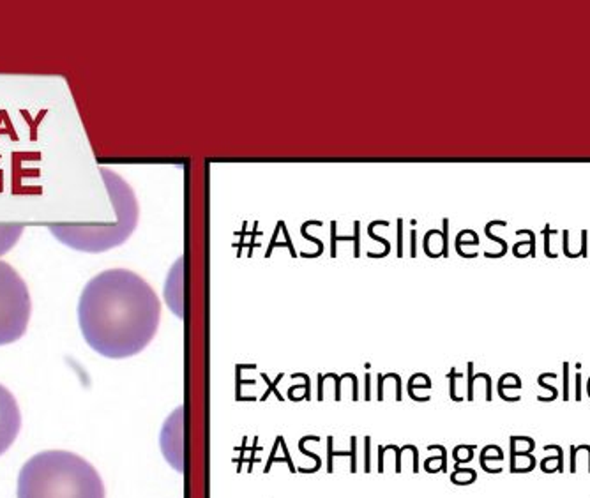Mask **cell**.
<instances>
[{"label":"cell","mask_w":590,"mask_h":498,"mask_svg":"<svg viewBox=\"0 0 590 498\" xmlns=\"http://www.w3.org/2000/svg\"><path fill=\"white\" fill-rule=\"evenodd\" d=\"M160 320L161 302L152 286L127 269H110L94 276L78 302L85 341L108 359L142 352L154 339Z\"/></svg>","instance_id":"obj_1"},{"label":"cell","mask_w":590,"mask_h":498,"mask_svg":"<svg viewBox=\"0 0 590 498\" xmlns=\"http://www.w3.org/2000/svg\"><path fill=\"white\" fill-rule=\"evenodd\" d=\"M18 498H105V484L84 458L67 451H45L21 466Z\"/></svg>","instance_id":"obj_2"},{"label":"cell","mask_w":590,"mask_h":498,"mask_svg":"<svg viewBox=\"0 0 590 498\" xmlns=\"http://www.w3.org/2000/svg\"><path fill=\"white\" fill-rule=\"evenodd\" d=\"M112 203L117 212V221L110 225H73V223H55L48 225L51 235L64 246L85 253H101L121 246L133 234L138 221V206L130 184L124 182L115 172L101 168Z\"/></svg>","instance_id":"obj_3"},{"label":"cell","mask_w":590,"mask_h":498,"mask_svg":"<svg viewBox=\"0 0 590 498\" xmlns=\"http://www.w3.org/2000/svg\"><path fill=\"white\" fill-rule=\"evenodd\" d=\"M30 293L23 277L8 262L0 260V347L11 345L29 327Z\"/></svg>","instance_id":"obj_4"},{"label":"cell","mask_w":590,"mask_h":498,"mask_svg":"<svg viewBox=\"0 0 590 498\" xmlns=\"http://www.w3.org/2000/svg\"><path fill=\"white\" fill-rule=\"evenodd\" d=\"M182 406L177 408L170 417L164 421L163 429H161L160 445L164 460L173 466L179 473L184 472V444H182Z\"/></svg>","instance_id":"obj_5"},{"label":"cell","mask_w":590,"mask_h":498,"mask_svg":"<svg viewBox=\"0 0 590 498\" xmlns=\"http://www.w3.org/2000/svg\"><path fill=\"white\" fill-rule=\"evenodd\" d=\"M21 427V414L16 399L0 386V456L14 444Z\"/></svg>","instance_id":"obj_6"},{"label":"cell","mask_w":590,"mask_h":498,"mask_svg":"<svg viewBox=\"0 0 590 498\" xmlns=\"http://www.w3.org/2000/svg\"><path fill=\"white\" fill-rule=\"evenodd\" d=\"M23 223H0V256L11 251L23 234Z\"/></svg>","instance_id":"obj_7"},{"label":"cell","mask_w":590,"mask_h":498,"mask_svg":"<svg viewBox=\"0 0 590 498\" xmlns=\"http://www.w3.org/2000/svg\"><path fill=\"white\" fill-rule=\"evenodd\" d=\"M537 460L534 452H511V473H528L536 470Z\"/></svg>","instance_id":"obj_8"},{"label":"cell","mask_w":590,"mask_h":498,"mask_svg":"<svg viewBox=\"0 0 590 498\" xmlns=\"http://www.w3.org/2000/svg\"><path fill=\"white\" fill-rule=\"evenodd\" d=\"M544 451H555L557 456H546L539 463V469L544 473H555V472H564V449L558 447V445H544Z\"/></svg>","instance_id":"obj_9"},{"label":"cell","mask_w":590,"mask_h":498,"mask_svg":"<svg viewBox=\"0 0 590 498\" xmlns=\"http://www.w3.org/2000/svg\"><path fill=\"white\" fill-rule=\"evenodd\" d=\"M511 452H534L536 442L530 436H511Z\"/></svg>","instance_id":"obj_10"},{"label":"cell","mask_w":590,"mask_h":498,"mask_svg":"<svg viewBox=\"0 0 590 498\" xmlns=\"http://www.w3.org/2000/svg\"><path fill=\"white\" fill-rule=\"evenodd\" d=\"M491 460L495 463L497 461L498 465L504 461V451L498 445H488V447L482 449L481 452V461H488Z\"/></svg>","instance_id":"obj_11"},{"label":"cell","mask_w":590,"mask_h":498,"mask_svg":"<svg viewBox=\"0 0 590 498\" xmlns=\"http://www.w3.org/2000/svg\"><path fill=\"white\" fill-rule=\"evenodd\" d=\"M451 479L456 482V484H470V482L476 481V472H474L472 469H456V472L452 473Z\"/></svg>","instance_id":"obj_12"},{"label":"cell","mask_w":590,"mask_h":498,"mask_svg":"<svg viewBox=\"0 0 590 498\" xmlns=\"http://www.w3.org/2000/svg\"><path fill=\"white\" fill-rule=\"evenodd\" d=\"M571 452V465H569V472L571 473H576L578 472V452H576V445H571L569 447Z\"/></svg>","instance_id":"obj_13"},{"label":"cell","mask_w":590,"mask_h":498,"mask_svg":"<svg viewBox=\"0 0 590 498\" xmlns=\"http://www.w3.org/2000/svg\"><path fill=\"white\" fill-rule=\"evenodd\" d=\"M567 371H569V364H564V401L569 399V378H567Z\"/></svg>","instance_id":"obj_14"},{"label":"cell","mask_w":590,"mask_h":498,"mask_svg":"<svg viewBox=\"0 0 590 498\" xmlns=\"http://www.w3.org/2000/svg\"><path fill=\"white\" fill-rule=\"evenodd\" d=\"M582 377H580V373L576 375V401H580L582 399Z\"/></svg>","instance_id":"obj_15"},{"label":"cell","mask_w":590,"mask_h":498,"mask_svg":"<svg viewBox=\"0 0 590 498\" xmlns=\"http://www.w3.org/2000/svg\"><path fill=\"white\" fill-rule=\"evenodd\" d=\"M585 445V451H587V454H589V470H587V472L590 473V445H587V444H583Z\"/></svg>","instance_id":"obj_16"},{"label":"cell","mask_w":590,"mask_h":498,"mask_svg":"<svg viewBox=\"0 0 590 498\" xmlns=\"http://www.w3.org/2000/svg\"><path fill=\"white\" fill-rule=\"evenodd\" d=\"M587 393H589V396H590V380H589V384H587Z\"/></svg>","instance_id":"obj_17"}]
</instances>
